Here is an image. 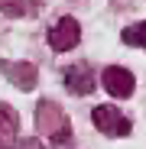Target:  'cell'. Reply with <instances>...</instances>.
<instances>
[{
  "instance_id": "obj_1",
  "label": "cell",
  "mask_w": 146,
  "mask_h": 149,
  "mask_svg": "<svg viewBox=\"0 0 146 149\" xmlns=\"http://www.w3.org/2000/svg\"><path fill=\"white\" fill-rule=\"evenodd\" d=\"M36 120H39V130L49 136V143H52V146H65V143H68V136H71V123H68V117L62 113L59 104H52V101H39Z\"/></svg>"
},
{
  "instance_id": "obj_2",
  "label": "cell",
  "mask_w": 146,
  "mask_h": 149,
  "mask_svg": "<svg viewBox=\"0 0 146 149\" xmlns=\"http://www.w3.org/2000/svg\"><path fill=\"white\" fill-rule=\"evenodd\" d=\"M91 117H94V127L101 130L104 136H127L130 133V120L120 113L117 107H107V104L104 107H94Z\"/></svg>"
},
{
  "instance_id": "obj_3",
  "label": "cell",
  "mask_w": 146,
  "mask_h": 149,
  "mask_svg": "<svg viewBox=\"0 0 146 149\" xmlns=\"http://www.w3.org/2000/svg\"><path fill=\"white\" fill-rule=\"evenodd\" d=\"M81 39V26H78V19H71V16H62L52 29H49V42H52L55 52H68V49H75Z\"/></svg>"
},
{
  "instance_id": "obj_4",
  "label": "cell",
  "mask_w": 146,
  "mask_h": 149,
  "mask_svg": "<svg viewBox=\"0 0 146 149\" xmlns=\"http://www.w3.org/2000/svg\"><path fill=\"white\" fill-rule=\"evenodd\" d=\"M104 88H107V94H114V97H130L133 88H136V81H133V74H130L127 68L110 65V68H104Z\"/></svg>"
},
{
  "instance_id": "obj_5",
  "label": "cell",
  "mask_w": 146,
  "mask_h": 149,
  "mask_svg": "<svg viewBox=\"0 0 146 149\" xmlns=\"http://www.w3.org/2000/svg\"><path fill=\"white\" fill-rule=\"evenodd\" d=\"M65 88L71 91V94H91L94 91V71L88 68V65H71L68 71H65Z\"/></svg>"
},
{
  "instance_id": "obj_6",
  "label": "cell",
  "mask_w": 146,
  "mask_h": 149,
  "mask_svg": "<svg viewBox=\"0 0 146 149\" xmlns=\"http://www.w3.org/2000/svg\"><path fill=\"white\" fill-rule=\"evenodd\" d=\"M0 68H3V74H7L16 88H23V91H33V88H36V68H33L29 62H3Z\"/></svg>"
},
{
  "instance_id": "obj_7",
  "label": "cell",
  "mask_w": 146,
  "mask_h": 149,
  "mask_svg": "<svg viewBox=\"0 0 146 149\" xmlns=\"http://www.w3.org/2000/svg\"><path fill=\"white\" fill-rule=\"evenodd\" d=\"M16 143V113L10 107H0V149H10Z\"/></svg>"
},
{
  "instance_id": "obj_8",
  "label": "cell",
  "mask_w": 146,
  "mask_h": 149,
  "mask_svg": "<svg viewBox=\"0 0 146 149\" xmlns=\"http://www.w3.org/2000/svg\"><path fill=\"white\" fill-rule=\"evenodd\" d=\"M124 42H127V45H146V19L124 29Z\"/></svg>"
},
{
  "instance_id": "obj_9",
  "label": "cell",
  "mask_w": 146,
  "mask_h": 149,
  "mask_svg": "<svg viewBox=\"0 0 146 149\" xmlns=\"http://www.w3.org/2000/svg\"><path fill=\"white\" fill-rule=\"evenodd\" d=\"M0 10L7 16H23V0H0Z\"/></svg>"
},
{
  "instance_id": "obj_10",
  "label": "cell",
  "mask_w": 146,
  "mask_h": 149,
  "mask_svg": "<svg viewBox=\"0 0 146 149\" xmlns=\"http://www.w3.org/2000/svg\"><path fill=\"white\" fill-rule=\"evenodd\" d=\"M10 149H45V146H42L39 139H23V143H13Z\"/></svg>"
}]
</instances>
